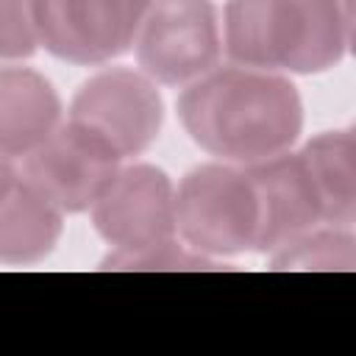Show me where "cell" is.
<instances>
[{"label":"cell","instance_id":"obj_4","mask_svg":"<svg viewBox=\"0 0 356 356\" xmlns=\"http://www.w3.org/2000/svg\"><path fill=\"white\" fill-rule=\"evenodd\" d=\"M134 44L139 67L150 81L167 86L192 83L220 64L217 8L209 0H156Z\"/></svg>","mask_w":356,"mask_h":356},{"label":"cell","instance_id":"obj_1","mask_svg":"<svg viewBox=\"0 0 356 356\" xmlns=\"http://www.w3.org/2000/svg\"><path fill=\"white\" fill-rule=\"evenodd\" d=\"M178 117L206 153L256 164L284 153L303 128V106L292 81L253 67H214L178 97Z\"/></svg>","mask_w":356,"mask_h":356},{"label":"cell","instance_id":"obj_9","mask_svg":"<svg viewBox=\"0 0 356 356\" xmlns=\"http://www.w3.org/2000/svg\"><path fill=\"white\" fill-rule=\"evenodd\" d=\"M259 197L256 250H275L284 242L325 222L323 200L300 153H278L245 164Z\"/></svg>","mask_w":356,"mask_h":356},{"label":"cell","instance_id":"obj_8","mask_svg":"<svg viewBox=\"0 0 356 356\" xmlns=\"http://www.w3.org/2000/svg\"><path fill=\"white\" fill-rule=\"evenodd\" d=\"M92 222L114 250H142L175 239V189L159 167H125L92 206Z\"/></svg>","mask_w":356,"mask_h":356},{"label":"cell","instance_id":"obj_16","mask_svg":"<svg viewBox=\"0 0 356 356\" xmlns=\"http://www.w3.org/2000/svg\"><path fill=\"white\" fill-rule=\"evenodd\" d=\"M14 175H17V172L11 170L8 159H6V156H0V186H3V184H8V181H11Z\"/></svg>","mask_w":356,"mask_h":356},{"label":"cell","instance_id":"obj_3","mask_svg":"<svg viewBox=\"0 0 356 356\" xmlns=\"http://www.w3.org/2000/svg\"><path fill=\"white\" fill-rule=\"evenodd\" d=\"M175 234L209 259L256 250L259 197L248 170L200 164L186 172L175 192Z\"/></svg>","mask_w":356,"mask_h":356},{"label":"cell","instance_id":"obj_11","mask_svg":"<svg viewBox=\"0 0 356 356\" xmlns=\"http://www.w3.org/2000/svg\"><path fill=\"white\" fill-rule=\"evenodd\" d=\"M61 236V211L44 200L22 175L0 186V261L33 264Z\"/></svg>","mask_w":356,"mask_h":356},{"label":"cell","instance_id":"obj_2","mask_svg":"<svg viewBox=\"0 0 356 356\" xmlns=\"http://www.w3.org/2000/svg\"><path fill=\"white\" fill-rule=\"evenodd\" d=\"M350 42V0H228L222 47L239 67L323 72Z\"/></svg>","mask_w":356,"mask_h":356},{"label":"cell","instance_id":"obj_5","mask_svg":"<svg viewBox=\"0 0 356 356\" xmlns=\"http://www.w3.org/2000/svg\"><path fill=\"white\" fill-rule=\"evenodd\" d=\"M120 161L122 159L103 136L75 120H67L25 156L22 178L61 214L83 211L92 209L114 184L122 170Z\"/></svg>","mask_w":356,"mask_h":356},{"label":"cell","instance_id":"obj_14","mask_svg":"<svg viewBox=\"0 0 356 356\" xmlns=\"http://www.w3.org/2000/svg\"><path fill=\"white\" fill-rule=\"evenodd\" d=\"M217 264L195 253L192 248H181L175 239L159 242L142 250H114L103 259V270H214Z\"/></svg>","mask_w":356,"mask_h":356},{"label":"cell","instance_id":"obj_7","mask_svg":"<svg viewBox=\"0 0 356 356\" xmlns=\"http://www.w3.org/2000/svg\"><path fill=\"white\" fill-rule=\"evenodd\" d=\"M70 120L103 136L120 159H131L159 139L164 106L156 83L145 72L106 70L78 89Z\"/></svg>","mask_w":356,"mask_h":356},{"label":"cell","instance_id":"obj_12","mask_svg":"<svg viewBox=\"0 0 356 356\" xmlns=\"http://www.w3.org/2000/svg\"><path fill=\"white\" fill-rule=\"evenodd\" d=\"M323 200L325 222L350 225L356 217V142L350 131H325L300 150Z\"/></svg>","mask_w":356,"mask_h":356},{"label":"cell","instance_id":"obj_10","mask_svg":"<svg viewBox=\"0 0 356 356\" xmlns=\"http://www.w3.org/2000/svg\"><path fill=\"white\" fill-rule=\"evenodd\" d=\"M61 125L53 83L28 67H0V156L33 153Z\"/></svg>","mask_w":356,"mask_h":356},{"label":"cell","instance_id":"obj_13","mask_svg":"<svg viewBox=\"0 0 356 356\" xmlns=\"http://www.w3.org/2000/svg\"><path fill=\"white\" fill-rule=\"evenodd\" d=\"M353 236L345 231H306L273 250V270H350Z\"/></svg>","mask_w":356,"mask_h":356},{"label":"cell","instance_id":"obj_15","mask_svg":"<svg viewBox=\"0 0 356 356\" xmlns=\"http://www.w3.org/2000/svg\"><path fill=\"white\" fill-rule=\"evenodd\" d=\"M36 44L33 0H0V58H28Z\"/></svg>","mask_w":356,"mask_h":356},{"label":"cell","instance_id":"obj_6","mask_svg":"<svg viewBox=\"0 0 356 356\" xmlns=\"http://www.w3.org/2000/svg\"><path fill=\"white\" fill-rule=\"evenodd\" d=\"M147 8L150 0H33L36 39L56 58L103 64L136 42Z\"/></svg>","mask_w":356,"mask_h":356}]
</instances>
